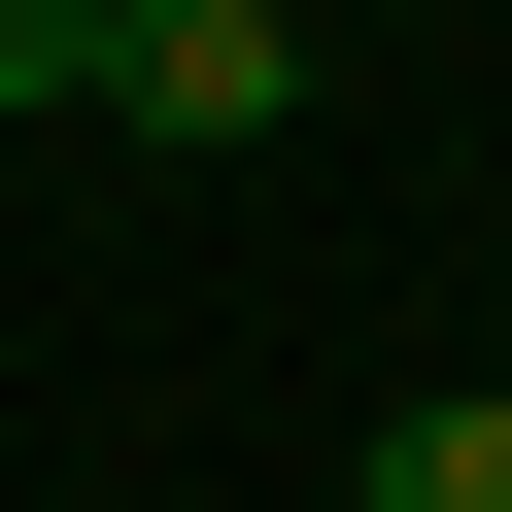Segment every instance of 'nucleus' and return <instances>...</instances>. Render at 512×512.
Returning a JSON list of instances; mask_svg holds the SVG:
<instances>
[{
	"mask_svg": "<svg viewBox=\"0 0 512 512\" xmlns=\"http://www.w3.org/2000/svg\"><path fill=\"white\" fill-rule=\"evenodd\" d=\"M376 512H512V376L478 410H376Z\"/></svg>",
	"mask_w": 512,
	"mask_h": 512,
	"instance_id": "obj_2",
	"label": "nucleus"
},
{
	"mask_svg": "<svg viewBox=\"0 0 512 512\" xmlns=\"http://www.w3.org/2000/svg\"><path fill=\"white\" fill-rule=\"evenodd\" d=\"M103 35H137V0H0V137H69V103H103Z\"/></svg>",
	"mask_w": 512,
	"mask_h": 512,
	"instance_id": "obj_3",
	"label": "nucleus"
},
{
	"mask_svg": "<svg viewBox=\"0 0 512 512\" xmlns=\"http://www.w3.org/2000/svg\"><path fill=\"white\" fill-rule=\"evenodd\" d=\"M103 103H137V137H308V35H274V0H137Z\"/></svg>",
	"mask_w": 512,
	"mask_h": 512,
	"instance_id": "obj_1",
	"label": "nucleus"
}]
</instances>
